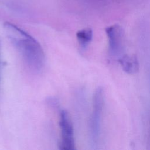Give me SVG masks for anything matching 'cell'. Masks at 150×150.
<instances>
[{"label":"cell","mask_w":150,"mask_h":150,"mask_svg":"<svg viewBox=\"0 0 150 150\" xmlns=\"http://www.w3.org/2000/svg\"><path fill=\"white\" fill-rule=\"evenodd\" d=\"M4 26L7 36L26 65L36 72L41 71L45 64V54L40 43L31 35L12 23L6 22Z\"/></svg>","instance_id":"cell-1"},{"label":"cell","mask_w":150,"mask_h":150,"mask_svg":"<svg viewBox=\"0 0 150 150\" xmlns=\"http://www.w3.org/2000/svg\"><path fill=\"white\" fill-rule=\"evenodd\" d=\"M118 62L122 70L128 74H135L139 70V63L135 55H122L119 57Z\"/></svg>","instance_id":"cell-5"},{"label":"cell","mask_w":150,"mask_h":150,"mask_svg":"<svg viewBox=\"0 0 150 150\" xmlns=\"http://www.w3.org/2000/svg\"><path fill=\"white\" fill-rule=\"evenodd\" d=\"M108 39V52L112 57L121 56L125 45L124 32L122 27L117 24L105 28Z\"/></svg>","instance_id":"cell-4"},{"label":"cell","mask_w":150,"mask_h":150,"mask_svg":"<svg viewBox=\"0 0 150 150\" xmlns=\"http://www.w3.org/2000/svg\"><path fill=\"white\" fill-rule=\"evenodd\" d=\"M59 126L61 133V141L59 144V149L64 150L74 149L75 145L73 127L69 114L65 110H62L60 111Z\"/></svg>","instance_id":"cell-3"},{"label":"cell","mask_w":150,"mask_h":150,"mask_svg":"<svg viewBox=\"0 0 150 150\" xmlns=\"http://www.w3.org/2000/svg\"><path fill=\"white\" fill-rule=\"evenodd\" d=\"M104 106V92L101 87L97 88L93 96V110L90 120V133L93 145H97L99 139L101 121Z\"/></svg>","instance_id":"cell-2"},{"label":"cell","mask_w":150,"mask_h":150,"mask_svg":"<svg viewBox=\"0 0 150 150\" xmlns=\"http://www.w3.org/2000/svg\"><path fill=\"white\" fill-rule=\"evenodd\" d=\"M76 37L81 47L85 49L93 38V30L90 28H84L76 33Z\"/></svg>","instance_id":"cell-6"},{"label":"cell","mask_w":150,"mask_h":150,"mask_svg":"<svg viewBox=\"0 0 150 150\" xmlns=\"http://www.w3.org/2000/svg\"><path fill=\"white\" fill-rule=\"evenodd\" d=\"M1 64V43H0V66Z\"/></svg>","instance_id":"cell-7"}]
</instances>
